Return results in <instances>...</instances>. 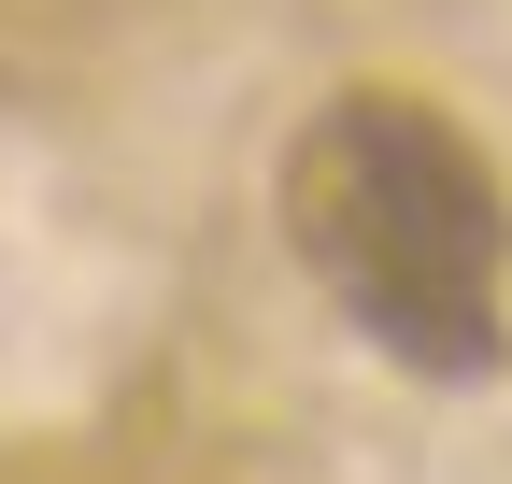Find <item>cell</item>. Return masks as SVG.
Wrapping results in <instances>:
<instances>
[{"label":"cell","instance_id":"obj_1","mask_svg":"<svg viewBox=\"0 0 512 484\" xmlns=\"http://www.w3.org/2000/svg\"><path fill=\"white\" fill-rule=\"evenodd\" d=\"M271 200H285L299 271L356 314V342H384L399 371H441V385H470L498 356V328H512V186L484 171V143L441 100L342 86L285 143Z\"/></svg>","mask_w":512,"mask_h":484}]
</instances>
